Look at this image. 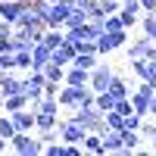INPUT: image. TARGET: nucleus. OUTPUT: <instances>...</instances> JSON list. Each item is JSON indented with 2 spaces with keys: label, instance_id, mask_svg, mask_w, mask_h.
<instances>
[{
  "label": "nucleus",
  "instance_id": "nucleus-22",
  "mask_svg": "<svg viewBox=\"0 0 156 156\" xmlns=\"http://www.w3.org/2000/svg\"><path fill=\"white\" fill-rule=\"evenodd\" d=\"M84 22H87V12H84L81 6H75V9L69 12V19H66V25H62V28L69 31V28H78V25H84Z\"/></svg>",
  "mask_w": 156,
  "mask_h": 156
},
{
  "label": "nucleus",
  "instance_id": "nucleus-17",
  "mask_svg": "<svg viewBox=\"0 0 156 156\" xmlns=\"http://www.w3.org/2000/svg\"><path fill=\"white\" fill-rule=\"evenodd\" d=\"M140 147V131H131V128H122V153H134Z\"/></svg>",
  "mask_w": 156,
  "mask_h": 156
},
{
  "label": "nucleus",
  "instance_id": "nucleus-6",
  "mask_svg": "<svg viewBox=\"0 0 156 156\" xmlns=\"http://www.w3.org/2000/svg\"><path fill=\"white\" fill-rule=\"evenodd\" d=\"M140 16H144V6H140L137 0H128V3H122V9H119V19H122V25H125L128 31L137 25Z\"/></svg>",
  "mask_w": 156,
  "mask_h": 156
},
{
  "label": "nucleus",
  "instance_id": "nucleus-20",
  "mask_svg": "<svg viewBox=\"0 0 156 156\" xmlns=\"http://www.w3.org/2000/svg\"><path fill=\"white\" fill-rule=\"evenodd\" d=\"M44 75H47V81H56V84H62V81H66V66L47 62V66H44Z\"/></svg>",
  "mask_w": 156,
  "mask_h": 156
},
{
  "label": "nucleus",
  "instance_id": "nucleus-16",
  "mask_svg": "<svg viewBox=\"0 0 156 156\" xmlns=\"http://www.w3.org/2000/svg\"><path fill=\"white\" fill-rule=\"evenodd\" d=\"M62 119H59V115L56 112H44V109H34V128H37V131H41V128H56Z\"/></svg>",
  "mask_w": 156,
  "mask_h": 156
},
{
  "label": "nucleus",
  "instance_id": "nucleus-18",
  "mask_svg": "<svg viewBox=\"0 0 156 156\" xmlns=\"http://www.w3.org/2000/svg\"><path fill=\"white\" fill-rule=\"evenodd\" d=\"M81 147H84L87 153H103V131H87Z\"/></svg>",
  "mask_w": 156,
  "mask_h": 156
},
{
  "label": "nucleus",
  "instance_id": "nucleus-19",
  "mask_svg": "<svg viewBox=\"0 0 156 156\" xmlns=\"http://www.w3.org/2000/svg\"><path fill=\"white\" fill-rule=\"evenodd\" d=\"M128 69H131L137 78H147V75H150V56H137V59H128Z\"/></svg>",
  "mask_w": 156,
  "mask_h": 156
},
{
  "label": "nucleus",
  "instance_id": "nucleus-7",
  "mask_svg": "<svg viewBox=\"0 0 156 156\" xmlns=\"http://www.w3.org/2000/svg\"><path fill=\"white\" fill-rule=\"evenodd\" d=\"M106 90H109V94H112L115 100H122V97H131V94H134V87L128 84V81H125V78H122L119 72H112V78H109Z\"/></svg>",
  "mask_w": 156,
  "mask_h": 156
},
{
  "label": "nucleus",
  "instance_id": "nucleus-4",
  "mask_svg": "<svg viewBox=\"0 0 156 156\" xmlns=\"http://www.w3.org/2000/svg\"><path fill=\"white\" fill-rule=\"evenodd\" d=\"M84 134H87V128L78 125L75 119H62L59 122V140L62 144H84Z\"/></svg>",
  "mask_w": 156,
  "mask_h": 156
},
{
  "label": "nucleus",
  "instance_id": "nucleus-3",
  "mask_svg": "<svg viewBox=\"0 0 156 156\" xmlns=\"http://www.w3.org/2000/svg\"><path fill=\"white\" fill-rule=\"evenodd\" d=\"M9 147L22 153V156H37V153H44V144H41V137H31V131H16L9 140Z\"/></svg>",
  "mask_w": 156,
  "mask_h": 156
},
{
  "label": "nucleus",
  "instance_id": "nucleus-14",
  "mask_svg": "<svg viewBox=\"0 0 156 156\" xmlns=\"http://www.w3.org/2000/svg\"><path fill=\"white\" fill-rule=\"evenodd\" d=\"M59 106H69V109H75L78 106V87L75 84H66V81H62V87H59Z\"/></svg>",
  "mask_w": 156,
  "mask_h": 156
},
{
  "label": "nucleus",
  "instance_id": "nucleus-32",
  "mask_svg": "<svg viewBox=\"0 0 156 156\" xmlns=\"http://www.w3.org/2000/svg\"><path fill=\"white\" fill-rule=\"evenodd\" d=\"M103 25H106V31H115V28H125L122 19H119V12H112V16H103Z\"/></svg>",
  "mask_w": 156,
  "mask_h": 156
},
{
  "label": "nucleus",
  "instance_id": "nucleus-43",
  "mask_svg": "<svg viewBox=\"0 0 156 156\" xmlns=\"http://www.w3.org/2000/svg\"><path fill=\"white\" fill-rule=\"evenodd\" d=\"M0 103H3V100H0Z\"/></svg>",
  "mask_w": 156,
  "mask_h": 156
},
{
  "label": "nucleus",
  "instance_id": "nucleus-27",
  "mask_svg": "<svg viewBox=\"0 0 156 156\" xmlns=\"http://www.w3.org/2000/svg\"><path fill=\"white\" fill-rule=\"evenodd\" d=\"M28 9L34 12L37 19H47V12H50V0H31V3H28Z\"/></svg>",
  "mask_w": 156,
  "mask_h": 156
},
{
  "label": "nucleus",
  "instance_id": "nucleus-28",
  "mask_svg": "<svg viewBox=\"0 0 156 156\" xmlns=\"http://www.w3.org/2000/svg\"><path fill=\"white\" fill-rule=\"evenodd\" d=\"M0 69H3V72L16 69V53H12V50H3V53H0Z\"/></svg>",
  "mask_w": 156,
  "mask_h": 156
},
{
  "label": "nucleus",
  "instance_id": "nucleus-23",
  "mask_svg": "<svg viewBox=\"0 0 156 156\" xmlns=\"http://www.w3.org/2000/svg\"><path fill=\"white\" fill-rule=\"evenodd\" d=\"M94 106H97L100 112H109V109H115V97L109 94V90H100L97 100H94Z\"/></svg>",
  "mask_w": 156,
  "mask_h": 156
},
{
  "label": "nucleus",
  "instance_id": "nucleus-41",
  "mask_svg": "<svg viewBox=\"0 0 156 156\" xmlns=\"http://www.w3.org/2000/svg\"><path fill=\"white\" fill-rule=\"evenodd\" d=\"M50 3H56V0H50Z\"/></svg>",
  "mask_w": 156,
  "mask_h": 156
},
{
  "label": "nucleus",
  "instance_id": "nucleus-26",
  "mask_svg": "<svg viewBox=\"0 0 156 156\" xmlns=\"http://www.w3.org/2000/svg\"><path fill=\"white\" fill-rule=\"evenodd\" d=\"M12 134H16V125H12V115H9V112H3V115H0V137L12 140Z\"/></svg>",
  "mask_w": 156,
  "mask_h": 156
},
{
  "label": "nucleus",
  "instance_id": "nucleus-29",
  "mask_svg": "<svg viewBox=\"0 0 156 156\" xmlns=\"http://www.w3.org/2000/svg\"><path fill=\"white\" fill-rule=\"evenodd\" d=\"M16 69H31V50H16Z\"/></svg>",
  "mask_w": 156,
  "mask_h": 156
},
{
  "label": "nucleus",
  "instance_id": "nucleus-10",
  "mask_svg": "<svg viewBox=\"0 0 156 156\" xmlns=\"http://www.w3.org/2000/svg\"><path fill=\"white\" fill-rule=\"evenodd\" d=\"M153 44V37H134V41H128V59H137V56H147V50Z\"/></svg>",
  "mask_w": 156,
  "mask_h": 156
},
{
  "label": "nucleus",
  "instance_id": "nucleus-25",
  "mask_svg": "<svg viewBox=\"0 0 156 156\" xmlns=\"http://www.w3.org/2000/svg\"><path fill=\"white\" fill-rule=\"evenodd\" d=\"M150 100H153V97H144V94H131L134 112H137V115H150Z\"/></svg>",
  "mask_w": 156,
  "mask_h": 156
},
{
  "label": "nucleus",
  "instance_id": "nucleus-9",
  "mask_svg": "<svg viewBox=\"0 0 156 156\" xmlns=\"http://www.w3.org/2000/svg\"><path fill=\"white\" fill-rule=\"evenodd\" d=\"M90 81V72L81 69V66H66V84H75V87H81Z\"/></svg>",
  "mask_w": 156,
  "mask_h": 156
},
{
  "label": "nucleus",
  "instance_id": "nucleus-21",
  "mask_svg": "<svg viewBox=\"0 0 156 156\" xmlns=\"http://www.w3.org/2000/svg\"><path fill=\"white\" fill-rule=\"evenodd\" d=\"M97 62H100V56H97V53H81V50H78L75 59H72V66H81V69H87V72H90Z\"/></svg>",
  "mask_w": 156,
  "mask_h": 156
},
{
  "label": "nucleus",
  "instance_id": "nucleus-12",
  "mask_svg": "<svg viewBox=\"0 0 156 156\" xmlns=\"http://www.w3.org/2000/svg\"><path fill=\"white\" fill-rule=\"evenodd\" d=\"M50 53H53V50H50L47 44H34L31 47V69H44L50 62Z\"/></svg>",
  "mask_w": 156,
  "mask_h": 156
},
{
  "label": "nucleus",
  "instance_id": "nucleus-24",
  "mask_svg": "<svg viewBox=\"0 0 156 156\" xmlns=\"http://www.w3.org/2000/svg\"><path fill=\"white\" fill-rule=\"evenodd\" d=\"M103 122H106V128H112V131H122V128H125V115L109 109V112H103Z\"/></svg>",
  "mask_w": 156,
  "mask_h": 156
},
{
  "label": "nucleus",
  "instance_id": "nucleus-13",
  "mask_svg": "<svg viewBox=\"0 0 156 156\" xmlns=\"http://www.w3.org/2000/svg\"><path fill=\"white\" fill-rule=\"evenodd\" d=\"M41 44H47L50 50H59L62 44H66V28H47L44 37H41Z\"/></svg>",
  "mask_w": 156,
  "mask_h": 156
},
{
  "label": "nucleus",
  "instance_id": "nucleus-2",
  "mask_svg": "<svg viewBox=\"0 0 156 156\" xmlns=\"http://www.w3.org/2000/svg\"><path fill=\"white\" fill-rule=\"evenodd\" d=\"M128 28H115V31H103L100 37H97V53L100 56H106V53H112V50H122V47H128Z\"/></svg>",
  "mask_w": 156,
  "mask_h": 156
},
{
  "label": "nucleus",
  "instance_id": "nucleus-37",
  "mask_svg": "<svg viewBox=\"0 0 156 156\" xmlns=\"http://www.w3.org/2000/svg\"><path fill=\"white\" fill-rule=\"evenodd\" d=\"M147 56H150V59H156V41L150 44V50H147Z\"/></svg>",
  "mask_w": 156,
  "mask_h": 156
},
{
  "label": "nucleus",
  "instance_id": "nucleus-11",
  "mask_svg": "<svg viewBox=\"0 0 156 156\" xmlns=\"http://www.w3.org/2000/svg\"><path fill=\"white\" fill-rule=\"evenodd\" d=\"M103 153H122V131H103Z\"/></svg>",
  "mask_w": 156,
  "mask_h": 156
},
{
  "label": "nucleus",
  "instance_id": "nucleus-35",
  "mask_svg": "<svg viewBox=\"0 0 156 156\" xmlns=\"http://www.w3.org/2000/svg\"><path fill=\"white\" fill-rule=\"evenodd\" d=\"M140 6H144V12H156V0H137Z\"/></svg>",
  "mask_w": 156,
  "mask_h": 156
},
{
  "label": "nucleus",
  "instance_id": "nucleus-34",
  "mask_svg": "<svg viewBox=\"0 0 156 156\" xmlns=\"http://www.w3.org/2000/svg\"><path fill=\"white\" fill-rule=\"evenodd\" d=\"M59 87H62V84H56V81H47V84H44V97H59Z\"/></svg>",
  "mask_w": 156,
  "mask_h": 156
},
{
  "label": "nucleus",
  "instance_id": "nucleus-36",
  "mask_svg": "<svg viewBox=\"0 0 156 156\" xmlns=\"http://www.w3.org/2000/svg\"><path fill=\"white\" fill-rule=\"evenodd\" d=\"M0 34H12V25H9L3 16H0Z\"/></svg>",
  "mask_w": 156,
  "mask_h": 156
},
{
  "label": "nucleus",
  "instance_id": "nucleus-8",
  "mask_svg": "<svg viewBox=\"0 0 156 156\" xmlns=\"http://www.w3.org/2000/svg\"><path fill=\"white\" fill-rule=\"evenodd\" d=\"M12 115V125H16V131H31L34 128V109H16V112H9Z\"/></svg>",
  "mask_w": 156,
  "mask_h": 156
},
{
  "label": "nucleus",
  "instance_id": "nucleus-40",
  "mask_svg": "<svg viewBox=\"0 0 156 156\" xmlns=\"http://www.w3.org/2000/svg\"><path fill=\"white\" fill-rule=\"evenodd\" d=\"M119 3H128V0H119Z\"/></svg>",
  "mask_w": 156,
  "mask_h": 156
},
{
  "label": "nucleus",
  "instance_id": "nucleus-33",
  "mask_svg": "<svg viewBox=\"0 0 156 156\" xmlns=\"http://www.w3.org/2000/svg\"><path fill=\"white\" fill-rule=\"evenodd\" d=\"M140 122H144V115H137V112L125 115V128H131V131H137V128H140Z\"/></svg>",
  "mask_w": 156,
  "mask_h": 156
},
{
  "label": "nucleus",
  "instance_id": "nucleus-39",
  "mask_svg": "<svg viewBox=\"0 0 156 156\" xmlns=\"http://www.w3.org/2000/svg\"><path fill=\"white\" fill-rule=\"evenodd\" d=\"M150 115H156V97L150 100Z\"/></svg>",
  "mask_w": 156,
  "mask_h": 156
},
{
  "label": "nucleus",
  "instance_id": "nucleus-31",
  "mask_svg": "<svg viewBox=\"0 0 156 156\" xmlns=\"http://www.w3.org/2000/svg\"><path fill=\"white\" fill-rule=\"evenodd\" d=\"M119 9H122L119 0H100V12L103 16H112V12H119Z\"/></svg>",
  "mask_w": 156,
  "mask_h": 156
},
{
  "label": "nucleus",
  "instance_id": "nucleus-15",
  "mask_svg": "<svg viewBox=\"0 0 156 156\" xmlns=\"http://www.w3.org/2000/svg\"><path fill=\"white\" fill-rule=\"evenodd\" d=\"M25 106H31L25 94H9V97H3V103H0L3 112H16V109H25Z\"/></svg>",
  "mask_w": 156,
  "mask_h": 156
},
{
  "label": "nucleus",
  "instance_id": "nucleus-1",
  "mask_svg": "<svg viewBox=\"0 0 156 156\" xmlns=\"http://www.w3.org/2000/svg\"><path fill=\"white\" fill-rule=\"evenodd\" d=\"M69 119H75L78 125H84L87 131H106L103 112H100L97 106H78V109H72V115H69Z\"/></svg>",
  "mask_w": 156,
  "mask_h": 156
},
{
  "label": "nucleus",
  "instance_id": "nucleus-38",
  "mask_svg": "<svg viewBox=\"0 0 156 156\" xmlns=\"http://www.w3.org/2000/svg\"><path fill=\"white\" fill-rule=\"evenodd\" d=\"M6 147H9V140H6V137H0V153H6Z\"/></svg>",
  "mask_w": 156,
  "mask_h": 156
},
{
  "label": "nucleus",
  "instance_id": "nucleus-5",
  "mask_svg": "<svg viewBox=\"0 0 156 156\" xmlns=\"http://www.w3.org/2000/svg\"><path fill=\"white\" fill-rule=\"evenodd\" d=\"M109 78H112V66H109V62H97V66L90 69V81H87V84L100 94V90H106Z\"/></svg>",
  "mask_w": 156,
  "mask_h": 156
},
{
  "label": "nucleus",
  "instance_id": "nucleus-42",
  "mask_svg": "<svg viewBox=\"0 0 156 156\" xmlns=\"http://www.w3.org/2000/svg\"><path fill=\"white\" fill-rule=\"evenodd\" d=\"M153 97H156V90H153Z\"/></svg>",
  "mask_w": 156,
  "mask_h": 156
},
{
  "label": "nucleus",
  "instance_id": "nucleus-30",
  "mask_svg": "<svg viewBox=\"0 0 156 156\" xmlns=\"http://www.w3.org/2000/svg\"><path fill=\"white\" fill-rule=\"evenodd\" d=\"M37 137H41V144H53V140H59V125L56 128H41Z\"/></svg>",
  "mask_w": 156,
  "mask_h": 156
}]
</instances>
